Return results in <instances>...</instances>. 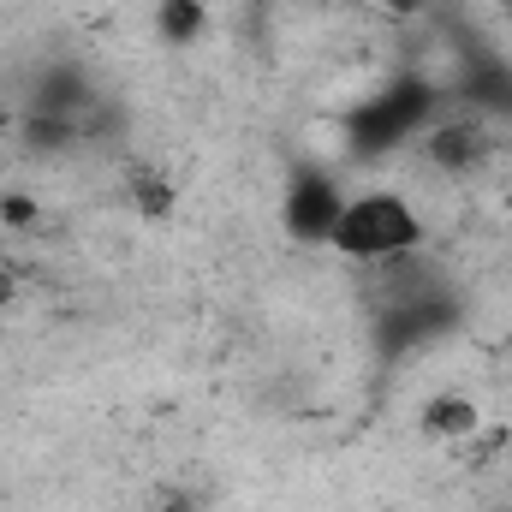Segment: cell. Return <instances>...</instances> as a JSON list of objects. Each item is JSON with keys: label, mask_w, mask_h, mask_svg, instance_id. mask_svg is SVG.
Segmentation results:
<instances>
[{"label": "cell", "mask_w": 512, "mask_h": 512, "mask_svg": "<svg viewBox=\"0 0 512 512\" xmlns=\"http://www.w3.org/2000/svg\"><path fill=\"white\" fill-rule=\"evenodd\" d=\"M387 6H393V12H417L423 0H387Z\"/></svg>", "instance_id": "8"}, {"label": "cell", "mask_w": 512, "mask_h": 512, "mask_svg": "<svg viewBox=\"0 0 512 512\" xmlns=\"http://www.w3.org/2000/svg\"><path fill=\"white\" fill-rule=\"evenodd\" d=\"M501 6H507V12H512V0H501Z\"/></svg>", "instance_id": "9"}, {"label": "cell", "mask_w": 512, "mask_h": 512, "mask_svg": "<svg viewBox=\"0 0 512 512\" xmlns=\"http://www.w3.org/2000/svg\"><path fill=\"white\" fill-rule=\"evenodd\" d=\"M429 245V227L417 215V203L405 191H352L334 233H328V251L346 256V262H364V268H387V262H405Z\"/></svg>", "instance_id": "2"}, {"label": "cell", "mask_w": 512, "mask_h": 512, "mask_svg": "<svg viewBox=\"0 0 512 512\" xmlns=\"http://www.w3.org/2000/svg\"><path fill=\"white\" fill-rule=\"evenodd\" d=\"M447 96H453L459 114H477L489 126L512 120V60L507 54H465L453 84H447Z\"/></svg>", "instance_id": "4"}, {"label": "cell", "mask_w": 512, "mask_h": 512, "mask_svg": "<svg viewBox=\"0 0 512 512\" xmlns=\"http://www.w3.org/2000/svg\"><path fill=\"white\" fill-rule=\"evenodd\" d=\"M429 155H435V167H453V173H465V167H483L489 155H495V126L489 120H477V114H441L435 126H429Z\"/></svg>", "instance_id": "5"}, {"label": "cell", "mask_w": 512, "mask_h": 512, "mask_svg": "<svg viewBox=\"0 0 512 512\" xmlns=\"http://www.w3.org/2000/svg\"><path fill=\"white\" fill-rule=\"evenodd\" d=\"M340 209H346V191H340V179H334L328 167H310V161H304V167L286 179L280 221H286V233H292L298 245H322V251H328V233H334Z\"/></svg>", "instance_id": "3"}, {"label": "cell", "mask_w": 512, "mask_h": 512, "mask_svg": "<svg viewBox=\"0 0 512 512\" xmlns=\"http://www.w3.org/2000/svg\"><path fill=\"white\" fill-rule=\"evenodd\" d=\"M155 24H161V42H197L209 30V6L203 0H161Z\"/></svg>", "instance_id": "7"}, {"label": "cell", "mask_w": 512, "mask_h": 512, "mask_svg": "<svg viewBox=\"0 0 512 512\" xmlns=\"http://www.w3.org/2000/svg\"><path fill=\"white\" fill-rule=\"evenodd\" d=\"M477 429V405L465 399V393H435L429 405H423V435H435V441H465Z\"/></svg>", "instance_id": "6"}, {"label": "cell", "mask_w": 512, "mask_h": 512, "mask_svg": "<svg viewBox=\"0 0 512 512\" xmlns=\"http://www.w3.org/2000/svg\"><path fill=\"white\" fill-rule=\"evenodd\" d=\"M441 114H453L447 78L399 72V78H387L376 96H364V102L340 120V131H346V149H352L358 161H382V155L405 149V143H423Z\"/></svg>", "instance_id": "1"}]
</instances>
